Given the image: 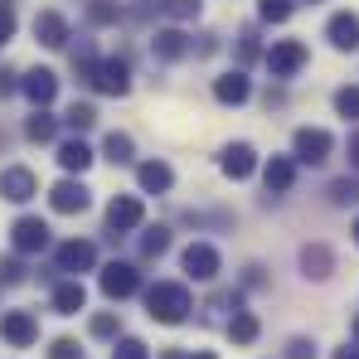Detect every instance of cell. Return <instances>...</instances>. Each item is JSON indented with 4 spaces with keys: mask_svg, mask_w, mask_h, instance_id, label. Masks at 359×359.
<instances>
[{
    "mask_svg": "<svg viewBox=\"0 0 359 359\" xmlns=\"http://www.w3.org/2000/svg\"><path fill=\"white\" fill-rule=\"evenodd\" d=\"M146 311H151V320H161V325H180V320L194 311V301H189V292H184L180 282H156V287L146 292Z\"/></svg>",
    "mask_w": 359,
    "mask_h": 359,
    "instance_id": "obj_1",
    "label": "cell"
},
{
    "mask_svg": "<svg viewBox=\"0 0 359 359\" xmlns=\"http://www.w3.org/2000/svg\"><path fill=\"white\" fill-rule=\"evenodd\" d=\"M330 151H335V141H330V131H320V126H301L297 136H292V156H297L301 165H325Z\"/></svg>",
    "mask_w": 359,
    "mask_h": 359,
    "instance_id": "obj_2",
    "label": "cell"
},
{
    "mask_svg": "<svg viewBox=\"0 0 359 359\" xmlns=\"http://www.w3.org/2000/svg\"><path fill=\"white\" fill-rule=\"evenodd\" d=\"M93 88L107 93V97H126L131 93V68H126V59H102L97 73H93Z\"/></svg>",
    "mask_w": 359,
    "mask_h": 359,
    "instance_id": "obj_3",
    "label": "cell"
},
{
    "mask_svg": "<svg viewBox=\"0 0 359 359\" xmlns=\"http://www.w3.org/2000/svg\"><path fill=\"white\" fill-rule=\"evenodd\" d=\"M34 194H39V180H34V170H25V165H5V170H0V199L25 204V199H34Z\"/></svg>",
    "mask_w": 359,
    "mask_h": 359,
    "instance_id": "obj_4",
    "label": "cell"
},
{
    "mask_svg": "<svg viewBox=\"0 0 359 359\" xmlns=\"http://www.w3.org/2000/svg\"><path fill=\"white\" fill-rule=\"evenodd\" d=\"M141 219H146V204H141L136 194H117V199L107 204V229H112V233L141 229Z\"/></svg>",
    "mask_w": 359,
    "mask_h": 359,
    "instance_id": "obj_5",
    "label": "cell"
},
{
    "mask_svg": "<svg viewBox=\"0 0 359 359\" xmlns=\"http://www.w3.org/2000/svg\"><path fill=\"white\" fill-rule=\"evenodd\" d=\"M10 248H15V252H39V248H49V224L34 219V214L15 219V229H10Z\"/></svg>",
    "mask_w": 359,
    "mask_h": 359,
    "instance_id": "obj_6",
    "label": "cell"
},
{
    "mask_svg": "<svg viewBox=\"0 0 359 359\" xmlns=\"http://www.w3.org/2000/svg\"><path fill=\"white\" fill-rule=\"evenodd\" d=\"M0 340H10L15 350L34 345V340H39V325H34V316H29V311H5V316H0Z\"/></svg>",
    "mask_w": 359,
    "mask_h": 359,
    "instance_id": "obj_7",
    "label": "cell"
},
{
    "mask_svg": "<svg viewBox=\"0 0 359 359\" xmlns=\"http://www.w3.org/2000/svg\"><path fill=\"white\" fill-rule=\"evenodd\" d=\"M93 262H97V248L83 243V238L59 243V252H54V267L59 272H93Z\"/></svg>",
    "mask_w": 359,
    "mask_h": 359,
    "instance_id": "obj_8",
    "label": "cell"
},
{
    "mask_svg": "<svg viewBox=\"0 0 359 359\" xmlns=\"http://www.w3.org/2000/svg\"><path fill=\"white\" fill-rule=\"evenodd\" d=\"M301 63H306V44H301V39H282V44L267 49V68H272V78H292Z\"/></svg>",
    "mask_w": 359,
    "mask_h": 359,
    "instance_id": "obj_9",
    "label": "cell"
},
{
    "mask_svg": "<svg viewBox=\"0 0 359 359\" xmlns=\"http://www.w3.org/2000/svg\"><path fill=\"white\" fill-rule=\"evenodd\" d=\"M20 93H25L34 107H49V102L59 97V78H54L49 68H29V73L20 78Z\"/></svg>",
    "mask_w": 359,
    "mask_h": 359,
    "instance_id": "obj_10",
    "label": "cell"
},
{
    "mask_svg": "<svg viewBox=\"0 0 359 359\" xmlns=\"http://www.w3.org/2000/svg\"><path fill=\"white\" fill-rule=\"evenodd\" d=\"M184 272H189L194 282H214V277H219V248L189 243V248H184Z\"/></svg>",
    "mask_w": 359,
    "mask_h": 359,
    "instance_id": "obj_11",
    "label": "cell"
},
{
    "mask_svg": "<svg viewBox=\"0 0 359 359\" xmlns=\"http://www.w3.org/2000/svg\"><path fill=\"white\" fill-rule=\"evenodd\" d=\"M136 287H141V272H136L131 262H107V267H102V292H107L112 301L131 297Z\"/></svg>",
    "mask_w": 359,
    "mask_h": 359,
    "instance_id": "obj_12",
    "label": "cell"
},
{
    "mask_svg": "<svg viewBox=\"0 0 359 359\" xmlns=\"http://www.w3.org/2000/svg\"><path fill=\"white\" fill-rule=\"evenodd\" d=\"M219 170L229 180H248L257 170V151L248 146V141H233V146H224V156H219Z\"/></svg>",
    "mask_w": 359,
    "mask_h": 359,
    "instance_id": "obj_13",
    "label": "cell"
},
{
    "mask_svg": "<svg viewBox=\"0 0 359 359\" xmlns=\"http://www.w3.org/2000/svg\"><path fill=\"white\" fill-rule=\"evenodd\" d=\"M34 39H39L44 49H63V44H68V20H63L59 10H39V15H34Z\"/></svg>",
    "mask_w": 359,
    "mask_h": 359,
    "instance_id": "obj_14",
    "label": "cell"
},
{
    "mask_svg": "<svg viewBox=\"0 0 359 359\" xmlns=\"http://www.w3.org/2000/svg\"><path fill=\"white\" fill-rule=\"evenodd\" d=\"M49 204H54L59 214H83L93 199H88V189H83L78 180H59V184L49 189Z\"/></svg>",
    "mask_w": 359,
    "mask_h": 359,
    "instance_id": "obj_15",
    "label": "cell"
},
{
    "mask_svg": "<svg viewBox=\"0 0 359 359\" xmlns=\"http://www.w3.org/2000/svg\"><path fill=\"white\" fill-rule=\"evenodd\" d=\"M292 180H297V161H292V156H272V161L262 165V184H267V194H287Z\"/></svg>",
    "mask_w": 359,
    "mask_h": 359,
    "instance_id": "obj_16",
    "label": "cell"
},
{
    "mask_svg": "<svg viewBox=\"0 0 359 359\" xmlns=\"http://www.w3.org/2000/svg\"><path fill=\"white\" fill-rule=\"evenodd\" d=\"M301 272H306V277H316V282H325V277L335 272L330 248H325V243H306V248H301Z\"/></svg>",
    "mask_w": 359,
    "mask_h": 359,
    "instance_id": "obj_17",
    "label": "cell"
},
{
    "mask_svg": "<svg viewBox=\"0 0 359 359\" xmlns=\"http://www.w3.org/2000/svg\"><path fill=\"white\" fill-rule=\"evenodd\" d=\"M325 34H330V44H335V49H359V15H350V10L330 15Z\"/></svg>",
    "mask_w": 359,
    "mask_h": 359,
    "instance_id": "obj_18",
    "label": "cell"
},
{
    "mask_svg": "<svg viewBox=\"0 0 359 359\" xmlns=\"http://www.w3.org/2000/svg\"><path fill=\"white\" fill-rule=\"evenodd\" d=\"M214 97L224 102V107H238L252 97V83L243 78V73H224V78H214Z\"/></svg>",
    "mask_w": 359,
    "mask_h": 359,
    "instance_id": "obj_19",
    "label": "cell"
},
{
    "mask_svg": "<svg viewBox=\"0 0 359 359\" xmlns=\"http://www.w3.org/2000/svg\"><path fill=\"white\" fill-rule=\"evenodd\" d=\"M151 49H156V59H165V63H175L184 59L194 44L184 39V29H156V39H151Z\"/></svg>",
    "mask_w": 359,
    "mask_h": 359,
    "instance_id": "obj_20",
    "label": "cell"
},
{
    "mask_svg": "<svg viewBox=\"0 0 359 359\" xmlns=\"http://www.w3.org/2000/svg\"><path fill=\"white\" fill-rule=\"evenodd\" d=\"M136 180H141L146 194H165V189L175 184V170H170L165 161H146V165H136Z\"/></svg>",
    "mask_w": 359,
    "mask_h": 359,
    "instance_id": "obj_21",
    "label": "cell"
},
{
    "mask_svg": "<svg viewBox=\"0 0 359 359\" xmlns=\"http://www.w3.org/2000/svg\"><path fill=\"white\" fill-rule=\"evenodd\" d=\"M59 165L68 170V175H73V170L83 175V170L93 165V151H88V141H83V136H73V141H63V146H59Z\"/></svg>",
    "mask_w": 359,
    "mask_h": 359,
    "instance_id": "obj_22",
    "label": "cell"
},
{
    "mask_svg": "<svg viewBox=\"0 0 359 359\" xmlns=\"http://www.w3.org/2000/svg\"><path fill=\"white\" fill-rule=\"evenodd\" d=\"M83 301H88L83 282H59V287H54V311H59V316H78Z\"/></svg>",
    "mask_w": 359,
    "mask_h": 359,
    "instance_id": "obj_23",
    "label": "cell"
},
{
    "mask_svg": "<svg viewBox=\"0 0 359 359\" xmlns=\"http://www.w3.org/2000/svg\"><path fill=\"white\" fill-rule=\"evenodd\" d=\"M102 156H107L112 165H131L136 146H131V136H126V131H107V141H102Z\"/></svg>",
    "mask_w": 359,
    "mask_h": 359,
    "instance_id": "obj_24",
    "label": "cell"
},
{
    "mask_svg": "<svg viewBox=\"0 0 359 359\" xmlns=\"http://www.w3.org/2000/svg\"><path fill=\"white\" fill-rule=\"evenodd\" d=\"M229 335H233V345H252V340H257V316H252V311H233Z\"/></svg>",
    "mask_w": 359,
    "mask_h": 359,
    "instance_id": "obj_25",
    "label": "cell"
},
{
    "mask_svg": "<svg viewBox=\"0 0 359 359\" xmlns=\"http://www.w3.org/2000/svg\"><path fill=\"white\" fill-rule=\"evenodd\" d=\"M54 131H59V121L49 117L44 107H34V117L25 121V136H29V141H54Z\"/></svg>",
    "mask_w": 359,
    "mask_h": 359,
    "instance_id": "obj_26",
    "label": "cell"
},
{
    "mask_svg": "<svg viewBox=\"0 0 359 359\" xmlns=\"http://www.w3.org/2000/svg\"><path fill=\"white\" fill-rule=\"evenodd\" d=\"M88 20H93V25H117L121 5L117 0H93V5H88Z\"/></svg>",
    "mask_w": 359,
    "mask_h": 359,
    "instance_id": "obj_27",
    "label": "cell"
},
{
    "mask_svg": "<svg viewBox=\"0 0 359 359\" xmlns=\"http://www.w3.org/2000/svg\"><path fill=\"white\" fill-rule=\"evenodd\" d=\"M165 248H170V233L165 229H146L141 233V257H161Z\"/></svg>",
    "mask_w": 359,
    "mask_h": 359,
    "instance_id": "obj_28",
    "label": "cell"
},
{
    "mask_svg": "<svg viewBox=\"0 0 359 359\" xmlns=\"http://www.w3.org/2000/svg\"><path fill=\"white\" fill-rule=\"evenodd\" d=\"M257 15L267 25H282V20H292V0H257Z\"/></svg>",
    "mask_w": 359,
    "mask_h": 359,
    "instance_id": "obj_29",
    "label": "cell"
},
{
    "mask_svg": "<svg viewBox=\"0 0 359 359\" xmlns=\"http://www.w3.org/2000/svg\"><path fill=\"white\" fill-rule=\"evenodd\" d=\"M63 121H68V126H73V131H88V126H93V121H97V112H93V107H88V102H73V107H68V112H63Z\"/></svg>",
    "mask_w": 359,
    "mask_h": 359,
    "instance_id": "obj_30",
    "label": "cell"
},
{
    "mask_svg": "<svg viewBox=\"0 0 359 359\" xmlns=\"http://www.w3.org/2000/svg\"><path fill=\"white\" fill-rule=\"evenodd\" d=\"M335 112H340L345 121L359 117V88H340V93H335Z\"/></svg>",
    "mask_w": 359,
    "mask_h": 359,
    "instance_id": "obj_31",
    "label": "cell"
},
{
    "mask_svg": "<svg viewBox=\"0 0 359 359\" xmlns=\"http://www.w3.org/2000/svg\"><path fill=\"white\" fill-rule=\"evenodd\" d=\"M199 5H204V0H161V10H165L170 20H194Z\"/></svg>",
    "mask_w": 359,
    "mask_h": 359,
    "instance_id": "obj_32",
    "label": "cell"
},
{
    "mask_svg": "<svg viewBox=\"0 0 359 359\" xmlns=\"http://www.w3.org/2000/svg\"><path fill=\"white\" fill-rule=\"evenodd\" d=\"M330 199H335V204H359V180H335V184H330Z\"/></svg>",
    "mask_w": 359,
    "mask_h": 359,
    "instance_id": "obj_33",
    "label": "cell"
},
{
    "mask_svg": "<svg viewBox=\"0 0 359 359\" xmlns=\"http://www.w3.org/2000/svg\"><path fill=\"white\" fill-rule=\"evenodd\" d=\"M117 330H121V320L112 316V311H102V316H93V335H97V340H112Z\"/></svg>",
    "mask_w": 359,
    "mask_h": 359,
    "instance_id": "obj_34",
    "label": "cell"
},
{
    "mask_svg": "<svg viewBox=\"0 0 359 359\" xmlns=\"http://www.w3.org/2000/svg\"><path fill=\"white\" fill-rule=\"evenodd\" d=\"M112 359H151V350H146L141 340H117V345H112Z\"/></svg>",
    "mask_w": 359,
    "mask_h": 359,
    "instance_id": "obj_35",
    "label": "cell"
},
{
    "mask_svg": "<svg viewBox=\"0 0 359 359\" xmlns=\"http://www.w3.org/2000/svg\"><path fill=\"white\" fill-rule=\"evenodd\" d=\"M49 359H83V350H78V340H54Z\"/></svg>",
    "mask_w": 359,
    "mask_h": 359,
    "instance_id": "obj_36",
    "label": "cell"
},
{
    "mask_svg": "<svg viewBox=\"0 0 359 359\" xmlns=\"http://www.w3.org/2000/svg\"><path fill=\"white\" fill-rule=\"evenodd\" d=\"M20 277H25V267H20L15 257H0V282L10 287V282H20Z\"/></svg>",
    "mask_w": 359,
    "mask_h": 359,
    "instance_id": "obj_37",
    "label": "cell"
},
{
    "mask_svg": "<svg viewBox=\"0 0 359 359\" xmlns=\"http://www.w3.org/2000/svg\"><path fill=\"white\" fill-rule=\"evenodd\" d=\"M287 359H316V345L311 340H292L287 345Z\"/></svg>",
    "mask_w": 359,
    "mask_h": 359,
    "instance_id": "obj_38",
    "label": "cell"
},
{
    "mask_svg": "<svg viewBox=\"0 0 359 359\" xmlns=\"http://www.w3.org/2000/svg\"><path fill=\"white\" fill-rule=\"evenodd\" d=\"M238 54H243V59H257V34H252V29H243V34H238Z\"/></svg>",
    "mask_w": 359,
    "mask_h": 359,
    "instance_id": "obj_39",
    "label": "cell"
},
{
    "mask_svg": "<svg viewBox=\"0 0 359 359\" xmlns=\"http://www.w3.org/2000/svg\"><path fill=\"white\" fill-rule=\"evenodd\" d=\"M10 34H15V10H10V5H0V44H5Z\"/></svg>",
    "mask_w": 359,
    "mask_h": 359,
    "instance_id": "obj_40",
    "label": "cell"
},
{
    "mask_svg": "<svg viewBox=\"0 0 359 359\" xmlns=\"http://www.w3.org/2000/svg\"><path fill=\"white\" fill-rule=\"evenodd\" d=\"M15 88H20V83H15V73H10V68H0V97H10Z\"/></svg>",
    "mask_w": 359,
    "mask_h": 359,
    "instance_id": "obj_41",
    "label": "cell"
},
{
    "mask_svg": "<svg viewBox=\"0 0 359 359\" xmlns=\"http://www.w3.org/2000/svg\"><path fill=\"white\" fill-rule=\"evenodd\" d=\"M345 151H350V165L359 170V131H350V146H345Z\"/></svg>",
    "mask_w": 359,
    "mask_h": 359,
    "instance_id": "obj_42",
    "label": "cell"
},
{
    "mask_svg": "<svg viewBox=\"0 0 359 359\" xmlns=\"http://www.w3.org/2000/svg\"><path fill=\"white\" fill-rule=\"evenodd\" d=\"M335 359H359V345H345V350H335Z\"/></svg>",
    "mask_w": 359,
    "mask_h": 359,
    "instance_id": "obj_43",
    "label": "cell"
},
{
    "mask_svg": "<svg viewBox=\"0 0 359 359\" xmlns=\"http://www.w3.org/2000/svg\"><path fill=\"white\" fill-rule=\"evenodd\" d=\"M161 359H184V355H180V350H165V355H161Z\"/></svg>",
    "mask_w": 359,
    "mask_h": 359,
    "instance_id": "obj_44",
    "label": "cell"
},
{
    "mask_svg": "<svg viewBox=\"0 0 359 359\" xmlns=\"http://www.w3.org/2000/svg\"><path fill=\"white\" fill-rule=\"evenodd\" d=\"M355 243H359V219H355Z\"/></svg>",
    "mask_w": 359,
    "mask_h": 359,
    "instance_id": "obj_45",
    "label": "cell"
},
{
    "mask_svg": "<svg viewBox=\"0 0 359 359\" xmlns=\"http://www.w3.org/2000/svg\"><path fill=\"white\" fill-rule=\"evenodd\" d=\"M194 359H214V355H194Z\"/></svg>",
    "mask_w": 359,
    "mask_h": 359,
    "instance_id": "obj_46",
    "label": "cell"
},
{
    "mask_svg": "<svg viewBox=\"0 0 359 359\" xmlns=\"http://www.w3.org/2000/svg\"><path fill=\"white\" fill-rule=\"evenodd\" d=\"M355 340H359V320H355Z\"/></svg>",
    "mask_w": 359,
    "mask_h": 359,
    "instance_id": "obj_47",
    "label": "cell"
},
{
    "mask_svg": "<svg viewBox=\"0 0 359 359\" xmlns=\"http://www.w3.org/2000/svg\"><path fill=\"white\" fill-rule=\"evenodd\" d=\"M0 5H10V0H0Z\"/></svg>",
    "mask_w": 359,
    "mask_h": 359,
    "instance_id": "obj_48",
    "label": "cell"
},
{
    "mask_svg": "<svg viewBox=\"0 0 359 359\" xmlns=\"http://www.w3.org/2000/svg\"><path fill=\"white\" fill-rule=\"evenodd\" d=\"M311 5H316V0H311Z\"/></svg>",
    "mask_w": 359,
    "mask_h": 359,
    "instance_id": "obj_49",
    "label": "cell"
}]
</instances>
